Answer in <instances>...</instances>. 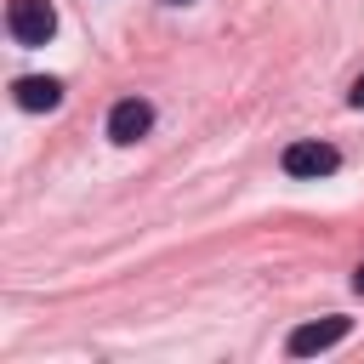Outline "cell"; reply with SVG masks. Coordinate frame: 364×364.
<instances>
[{
  "mask_svg": "<svg viewBox=\"0 0 364 364\" xmlns=\"http://www.w3.org/2000/svg\"><path fill=\"white\" fill-rule=\"evenodd\" d=\"M353 336V318H341V313H330V318H313V324H296L290 330V358H313V353H330V347H341Z\"/></svg>",
  "mask_w": 364,
  "mask_h": 364,
  "instance_id": "cell-2",
  "label": "cell"
},
{
  "mask_svg": "<svg viewBox=\"0 0 364 364\" xmlns=\"http://www.w3.org/2000/svg\"><path fill=\"white\" fill-rule=\"evenodd\" d=\"M353 290H358V296H364V262H358V273H353Z\"/></svg>",
  "mask_w": 364,
  "mask_h": 364,
  "instance_id": "cell-7",
  "label": "cell"
},
{
  "mask_svg": "<svg viewBox=\"0 0 364 364\" xmlns=\"http://www.w3.org/2000/svg\"><path fill=\"white\" fill-rule=\"evenodd\" d=\"M11 97H17V108H28V114H51L57 102H63V80H51V74H23L17 85H11Z\"/></svg>",
  "mask_w": 364,
  "mask_h": 364,
  "instance_id": "cell-5",
  "label": "cell"
},
{
  "mask_svg": "<svg viewBox=\"0 0 364 364\" xmlns=\"http://www.w3.org/2000/svg\"><path fill=\"white\" fill-rule=\"evenodd\" d=\"M148 125H154V102L148 97H119L108 108V142H119V148H131L136 136H148Z\"/></svg>",
  "mask_w": 364,
  "mask_h": 364,
  "instance_id": "cell-3",
  "label": "cell"
},
{
  "mask_svg": "<svg viewBox=\"0 0 364 364\" xmlns=\"http://www.w3.org/2000/svg\"><path fill=\"white\" fill-rule=\"evenodd\" d=\"M284 176H330L336 165H341V154L330 148V142H318V136H301V142H290L284 148Z\"/></svg>",
  "mask_w": 364,
  "mask_h": 364,
  "instance_id": "cell-4",
  "label": "cell"
},
{
  "mask_svg": "<svg viewBox=\"0 0 364 364\" xmlns=\"http://www.w3.org/2000/svg\"><path fill=\"white\" fill-rule=\"evenodd\" d=\"M165 6H188V0H165Z\"/></svg>",
  "mask_w": 364,
  "mask_h": 364,
  "instance_id": "cell-8",
  "label": "cell"
},
{
  "mask_svg": "<svg viewBox=\"0 0 364 364\" xmlns=\"http://www.w3.org/2000/svg\"><path fill=\"white\" fill-rule=\"evenodd\" d=\"M6 28H11L17 46H46L57 34V11H51V0H11L6 6Z\"/></svg>",
  "mask_w": 364,
  "mask_h": 364,
  "instance_id": "cell-1",
  "label": "cell"
},
{
  "mask_svg": "<svg viewBox=\"0 0 364 364\" xmlns=\"http://www.w3.org/2000/svg\"><path fill=\"white\" fill-rule=\"evenodd\" d=\"M353 108H364V74L353 80Z\"/></svg>",
  "mask_w": 364,
  "mask_h": 364,
  "instance_id": "cell-6",
  "label": "cell"
}]
</instances>
